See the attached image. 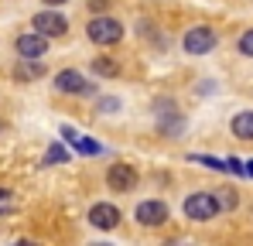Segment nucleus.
Returning a JSON list of instances; mask_svg holds the SVG:
<instances>
[{"label": "nucleus", "mask_w": 253, "mask_h": 246, "mask_svg": "<svg viewBox=\"0 0 253 246\" xmlns=\"http://www.w3.org/2000/svg\"><path fill=\"white\" fill-rule=\"evenodd\" d=\"M85 35L92 44H117V41L124 38V24L117 21V17H110V14H99V17H92L89 24H85Z\"/></svg>", "instance_id": "1"}, {"label": "nucleus", "mask_w": 253, "mask_h": 246, "mask_svg": "<svg viewBox=\"0 0 253 246\" xmlns=\"http://www.w3.org/2000/svg\"><path fill=\"white\" fill-rule=\"evenodd\" d=\"M215 41H219V35L212 31L209 24H195V28H188V31H185L181 48H185V55H206V51L215 48Z\"/></svg>", "instance_id": "2"}, {"label": "nucleus", "mask_w": 253, "mask_h": 246, "mask_svg": "<svg viewBox=\"0 0 253 246\" xmlns=\"http://www.w3.org/2000/svg\"><path fill=\"white\" fill-rule=\"evenodd\" d=\"M215 212H219V202L212 192H195L185 199V215L192 222H209V219H215Z\"/></svg>", "instance_id": "3"}, {"label": "nucleus", "mask_w": 253, "mask_h": 246, "mask_svg": "<svg viewBox=\"0 0 253 246\" xmlns=\"http://www.w3.org/2000/svg\"><path fill=\"white\" fill-rule=\"evenodd\" d=\"M31 28L44 35V38H62L65 31H69V21L58 14V10H38L35 17H31Z\"/></svg>", "instance_id": "4"}, {"label": "nucleus", "mask_w": 253, "mask_h": 246, "mask_svg": "<svg viewBox=\"0 0 253 246\" xmlns=\"http://www.w3.org/2000/svg\"><path fill=\"white\" fill-rule=\"evenodd\" d=\"M133 215H137V222L140 226H147V229H154V226H161V222H168V202H161V199H144V202L133 208Z\"/></svg>", "instance_id": "5"}, {"label": "nucleus", "mask_w": 253, "mask_h": 246, "mask_svg": "<svg viewBox=\"0 0 253 246\" xmlns=\"http://www.w3.org/2000/svg\"><path fill=\"white\" fill-rule=\"evenodd\" d=\"M14 48H17V55L28 58V62H42L44 55H48V38L38 35V31H28V35H17Z\"/></svg>", "instance_id": "6"}, {"label": "nucleus", "mask_w": 253, "mask_h": 246, "mask_svg": "<svg viewBox=\"0 0 253 246\" xmlns=\"http://www.w3.org/2000/svg\"><path fill=\"white\" fill-rule=\"evenodd\" d=\"M106 185H110V192H133V185H137V171H133V164H110V171H106Z\"/></svg>", "instance_id": "7"}, {"label": "nucleus", "mask_w": 253, "mask_h": 246, "mask_svg": "<svg viewBox=\"0 0 253 246\" xmlns=\"http://www.w3.org/2000/svg\"><path fill=\"white\" fill-rule=\"evenodd\" d=\"M55 89L69 92V96H85V92H92V82H85V76L76 72V69H62L55 76Z\"/></svg>", "instance_id": "8"}, {"label": "nucleus", "mask_w": 253, "mask_h": 246, "mask_svg": "<svg viewBox=\"0 0 253 246\" xmlns=\"http://www.w3.org/2000/svg\"><path fill=\"white\" fill-rule=\"evenodd\" d=\"M89 226H96V229H117L120 226V208L113 202H96L89 208Z\"/></svg>", "instance_id": "9"}, {"label": "nucleus", "mask_w": 253, "mask_h": 246, "mask_svg": "<svg viewBox=\"0 0 253 246\" xmlns=\"http://www.w3.org/2000/svg\"><path fill=\"white\" fill-rule=\"evenodd\" d=\"M62 137H65V144H72L79 154H85V158H96V154H103V147L92 140V137H83V133H76L72 126H62Z\"/></svg>", "instance_id": "10"}, {"label": "nucleus", "mask_w": 253, "mask_h": 246, "mask_svg": "<svg viewBox=\"0 0 253 246\" xmlns=\"http://www.w3.org/2000/svg\"><path fill=\"white\" fill-rule=\"evenodd\" d=\"M229 126H233V137H240V140H253V110L236 113Z\"/></svg>", "instance_id": "11"}, {"label": "nucleus", "mask_w": 253, "mask_h": 246, "mask_svg": "<svg viewBox=\"0 0 253 246\" xmlns=\"http://www.w3.org/2000/svg\"><path fill=\"white\" fill-rule=\"evenodd\" d=\"M42 76H44L42 62H28V58H21V65H17V79H42Z\"/></svg>", "instance_id": "12"}, {"label": "nucleus", "mask_w": 253, "mask_h": 246, "mask_svg": "<svg viewBox=\"0 0 253 246\" xmlns=\"http://www.w3.org/2000/svg\"><path fill=\"white\" fill-rule=\"evenodd\" d=\"M215 202H219V208H222V212H233V208H236V192L219 188V192H215Z\"/></svg>", "instance_id": "13"}, {"label": "nucleus", "mask_w": 253, "mask_h": 246, "mask_svg": "<svg viewBox=\"0 0 253 246\" xmlns=\"http://www.w3.org/2000/svg\"><path fill=\"white\" fill-rule=\"evenodd\" d=\"M65 161H69V151L62 144H51L48 154H44V164H65Z\"/></svg>", "instance_id": "14"}, {"label": "nucleus", "mask_w": 253, "mask_h": 246, "mask_svg": "<svg viewBox=\"0 0 253 246\" xmlns=\"http://www.w3.org/2000/svg\"><path fill=\"white\" fill-rule=\"evenodd\" d=\"M92 69H96L99 76H106V79H113V76L120 72V69H117V62H110V58H96V62H92Z\"/></svg>", "instance_id": "15"}, {"label": "nucleus", "mask_w": 253, "mask_h": 246, "mask_svg": "<svg viewBox=\"0 0 253 246\" xmlns=\"http://www.w3.org/2000/svg\"><path fill=\"white\" fill-rule=\"evenodd\" d=\"M192 161H195V164H206V167H212V171H226V161L209 158V154H192Z\"/></svg>", "instance_id": "16"}, {"label": "nucleus", "mask_w": 253, "mask_h": 246, "mask_svg": "<svg viewBox=\"0 0 253 246\" xmlns=\"http://www.w3.org/2000/svg\"><path fill=\"white\" fill-rule=\"evenodd\" d=\"M236 48H240V55H247V58H253V28L240 35V41H236Z\"/></svg>", "instance_id": "17"}, {"label": "nucleus", "mask_w": 253, "mask_h": 246, "mask_svg": "<svg viewBox=\"0 0 253 246\" xmlns=\"http://www.w3.org/2000/svg\"><path fill=\"white\" fill-rule=\"evenodd\" d=\"M99 110L103 113H117L120 110V99H99Z\"/></svg>", "instance_id": "18"}, {"label": "nucleus", "mask_w": 253, "mask_h": 246, "mask_svg": "<svg viewBox=\"0 0 253 246\" xmlns=\"http://www.w3.org/2000/svg\"><path fill=\"white\" fill-rule=\"evenodd\" d=\"M106 3H110V0H89V7H92V10H106Z\"/></svg>", "instance_id": "19"}, {"label": "nucleus", "mask_w": 253, "mask_h": 246, "mask_svg": "<svg viewBox=\"0 0 253 246\" xmlns=\"http://www.w3.org/2000/svg\"><path fill=\"white\" fill-rule=\"evenodd\" d=\"M48 7H62V3H69V0H44Z\"/></svg>", "instance_id": "20"}, {"label": "nucleus", "mask_w": 253, "mask_h": 246, "mask_svg": "<svg viewBox=\"0 0 253 246\" xmlns=\"http://www.w3.org/2000/svg\"><path fill=\"white\" fill-rule=\"evenodd\" d=\"M7 199H10V192H7V188H0V202H7Z\"/></svg>", "instance_id": "21"}, {"label": "nucleus", "mask_w": 253, "mask_h": 246, "mask_svg": "<svg viewBox=\"0 0 253 246\" xmlns=\"http://www.w3.org/2000/svg\"><path fill=\"white\" fill-rule=\"evenodd\" d=\"M247 178H253V161H247Z\"/></svg>", "instance_id": "22"}, {"label": "nucleus", "mask_w": 253, "mask_h": 246, "mask_svg": "<svg viewBox=\"0 0 253 246\" xmlns=\"http://www.w3.org/2000/svg\"><path fill=\"white\" fill-rule=\"evenodd\" d=\"M14 246H35V243H28V240H17V243H14Z\"/></svg>", "instance_id": "23"}, {"label": "nucleus", "mask_w": 253, "mask_h": 246, "mask_svg": "<svg viewBox=\"0 0 253 246\" xmlns=\"http://www.w3.org/2000/svg\"><path fill=\"white\" fill-rule=\"evenodd\" d=\"M165 246H188V243H165Z\"/></svg>", "instance_id": "24"}, {"label": "nucleus", "mask_w": 253, "mask_h": 246, "mask_svg": "<svg viewBox=\"0 0 253 246\" xmlns=\"http://www.w3.org/2000/svg\"><path fill=\"white\" fill-rule=\"evenodd\" d=\"M89 246H110V243H89Z\"/></svg>", "instance_id": "25"}]
</instances>
